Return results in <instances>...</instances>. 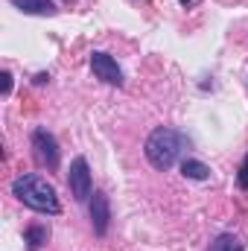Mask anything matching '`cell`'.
Wrapping results in <instances>:
<instances>
[{
    "label": "cell",
    "mask_w": 248,
    "mask_h": 251,
    "mask_svg": "<svg viewBox=\"0 0 248 251\" xmlns=\"http://www.w3.org/2000/svg\"><path fill=\"white\" fill-rule=\"evenodd\" d=\"M187 146H190V143H187V137L181 131H175V128H170V126H158V128L146 137L143 155H146V161H149L158 173H167V170L175 167V161L184 155Z\"/></svg>",
    "instance_id": "1"
},
{
    "label": "cell",
    "mask_w": 248,
    "mask_h": 251,
    "mask_svg": "<svg viewBox=\"0 0 248 251\" xmlns=\"http://www.w3.org/2000/svg\"><path fill=\"white\" fill-rule=\"evenodd\" d=\"M12 196L18 201H24L26 207H32L35 213H50V216L62 213V201H59L56 187L44 176H38V173H29V176L15 178L12 181Z\"/></svg>",
    "instance_id": "2"
},
{
    "label": "cell",
    "mask_w": 248,
    "mask_h": 251,
    "mask_svg": "<svg viewBox=\"0 0 248 251\" xmlns=\"http://www.w3.org/2000/svg\"><path fill=\"white\" fill-rule=\"evenodd\" d=\"M32 149H35V158H38L41 167H47V170H59L62 152H59L56 137H53L47 128H35V131H32Z\"/></svg>",
    "instance_id": "3"
},
{
    "label": "cell",
    "mask_w": 248,
    "mask_h": 251,
    "mask_svg": "<svg viewBox=\"0 0 248 251\" xmlns=\"http://www.w3.org/2000/svg\"><path fill=\"white\" fill-rule=\"evenodd\" d=\"M67 184L76 201H88L94 196V181H91V167L85 158H73L70 173H67Z\"/></svg>",
    "instance_id": "4"
},
{
    "label": "cell",
    "mask_w": 248,
    "mask_h": 251,
    "mask_svg": "<svg viewBox=\"0 0 248 251\" xmlns=\"http://www.w3.org/2000/svg\"><path fill=\"white\" fill-rule=\"evenodd\" d=\"M91 70H94V76H97L99 82H105V85H114V88H123L125 85L123 67L117 64L114 56H108V53H102V50H97V53L91 56Z\"/></svg>",
    "instance_id": "5"
},
{
    "label": "cell",
    "mask_w": 248,
    "mask_h": 251,
    "mask_svg": "<svg viewBox=\"0 0 248 251\" xmlns=\"http://www.w3.org/2000/svg\"><path fill=\"white\" fill-rule=\"evenodd\" d=\"M91 225H94V234L97 237H105L108 234V225H111V204H108V196L102 190H94L91 196Z\"/></svg>",
    "instance_id": "6"
},
{
    "label": "cell",
    "mask_w": 248,
    "mask_h": 251,
    "mask_svg": "<svg viewBox=\"0 0 248 251\" xmlns=\"http://www.w3.org/2000/svg\"><path fill=\"white\" fill-rule=\"evenodd\" d=\"M9 3L15 9H21L24 15H47V18H53L59 12L53 0H9Z\"/></svg>",
    "instance_id": "7"
},
{
    "label": "cell",
    "mask_w": 248,
    "mask_h": 251,
    "mask_svg": "<svg viewBox=\"0 0 248 251\" xmlns=\"http://www.w3.org/2000/svg\"><path fill=\"white\" fill-rule=\"evenodd\" d=\"M181 176L190 178V181H207L210 178V167L201 164V161H196V158H184L181 161Z\"/></svg>",
    "instance_id": "8"
},
{
    "label": "cell",
    "mask_w": 248,
    "mask_h": 251,
    "mask_svg": "<svg viewBox=\"0 0 248 251\" xmlns=\"http://www.w3.org/2000/svg\"><path fill=\"white\" fill-rule=\"evenodd\" d=\"M47 237H50V231H47L44 225H29L26 234H24V243H26L29 251H41L44 243H47Z\"/></svg>",
    "instance_id": "9"
},
{
    "label": "cell",
    "mask_w": 248,
    "mask_h": 251,
    "mask_svg": "<svg viewBox=\"0 0 248 251\" xmlns=\"http://www.w3.org/2000/svg\"><path fill=\"white\" fill-rule=\"evenodd\" d=\"M210 251H246V249H243L240 237H234V234H219V237L210 243Z\"/></svg>",
    "instance_id": "10"
},
{
    "label": "cell",
    "mask_w": 248,
    "mask_h": 251,
    "mask_svg": "<svg viewBox=\"0 0 248 251\" xmlns=\"http://www.w3.org/2000/svg\"><path fill=\"white\" fill-rule=\"evenodd\" d=\"M12 85H15V82H12V73L3 70V73H0V94L9 97V94H12Z\"/></svg>",
    "instance_id": "11"
},
{
    "label": "cell",
    "mask_w": 248,
    "mask_h": 251,
    "mask_svg": "<svg viewBox=\"0 0 248 251\" xmlns=\"http://www.w3.org/2000/svg\"><path fill=\"white\" fill-rule=\"evenodd\" d=\"M237 181H240V187L248 193V155H246V161L240 164V173H237Z\"/></svg>",
    "instance_id": "12"
},
{
    "label": "cell",
    "mask_w": 248,
    "mask_h": 251,
    "mask_svg": "<svg viewBox=\"0 0 248 251\" xmlns=\"http://www.w3.org/2000/svg\"><path fill=\"white\" fill-rule=\"evenodd\" d=\"M32 82H35V85H47V82H50V73H35Z\"/></svg>",
    "instance_id": "13"
},
{
    "label": "cell",
    "mask_w": 248,
    "mask_h": 251,
    "mask_svg": "<svg viewBox=\"0 0 248 251\" xmlns=\"http://www.w3.org/2000/svg\"><path fill=\"white\" fill-rule=\"evenodd\" d=\"M178 3H181V6H190V3H196V0H178Z\"/></svg>",
    "instance_id": "14"
},
{
    "label": "cell",
    "mask_w": 248,
    "mask_h": 251,
    "mask_svg": "<svg viewBox=\"0 0 248 251\" xmlns=\"http://www.w3.org/2000/svg\"><path fill=\"white\" fill-rule=\"evenodd\" d=\"M64 3H70V0H64Z\"/></svg>",
    "instance_id": "15"
}]
</instances>
